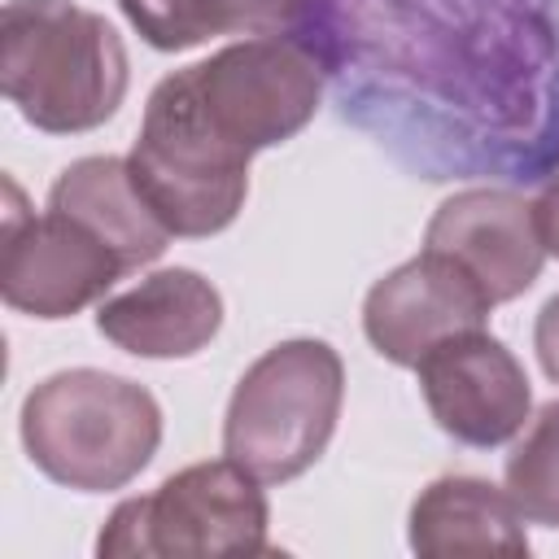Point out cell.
I'll return each instance as SVG.
<instances>
[{"instance_id":"1","label":"cell","mask_w":559,"mask_h":559,"mask_svg":"<svg viewBox=\"0 0 559 559\" xmlns=\"http://www.w3.org/2000/svg\"><path fill=\"white\" fill-rule=\"evenodd\" d=\"M122 35L79 0H9L0 13V87L48 135L109 122L127 96Z\"/></svg>"},{"instance_id":"2","label":"cell","mask_w":559,"mask_h":559,"mask_svg":"<svg viewBox=\"0 0 559 559\" xmlns=\"http://www.w3.org/2000/svg\"><path fill=\"white\" fill-rule=\"evenodd\" d=\"M26 459L57 485L79 493H114L131 485L162 445L157 397L114 371H52L22 397Z\"/></svg>"},{"instance_id":"3","label":"cell","mask_w":559,"mask_h":559,"mask_svg":"<svg viewBox=\"0 0 559 559\" xmlns=\"http://www.w3.org/2000/svg\"><path fill=\"white\" fill-rule=\"evenodd\" d=\"M249 148L227 140L197 96L192 66L166 74L144 105L127 170L170 236H214L249 197Z\"/></svg>"},{"instance_id":"4","label":"cell","mask_w":559,"mask_h":559,"mask_svg":"<svg viewBox=\"0 0 559 559\" xmlns=\"http://www.w3.org/2000/svg\"><path fill=\"white\" fill-rule=\"evenodd\" d=\"M341 402V354L319 336L280 341L236 380L223 415V454L262 485L297 480L323 459Z\"/></svg>"},{"instance_id":"5","label":"cell","mask_w":559,"mask_h":559,"mask_svg":"<svg viewBox=\"0 0 559 559\" xmlns=\"http://www.w3.org/2000/svg\"><path fill=\"white\" fill-rule=\"evenodd\" d=\"M266 528H271V507H266L262 480L223 454L166 476L144 498L118 502L96 537V555H109V559L266 555L271 550Z\"/></svg>"},{"instance_id":"6","label":"cell","mask_w":559,"mask_h":559,"mask_svg":"<svg viewBox=\"0 0 559 559\" xmlns=\"http://www.w3.org/2000/svg\"><path fill=\"white\" fill-rule=\"evenodd\" d=\"M192 79L214 127L249 153L293 140L323 100L314 52L284 35H245L197 61Z\"/></svg>"},{"instance_id":"7","label":"cell","mask_w":559,"mask_h":559,"mask_svg":"<svg viewBox=\"0 0 559 559\" xmlns=\"http://www.w3.org/2000/svg\"><path fill=\"white\" fill-rule=\"evenodd\" d=\"M4 240H0V297L31 319H70L127 275L122 258L79 218L61 210H26L13 179H4Z\"/></svg>"},{"instance_id":"8","label":"cell","mask_w":559,"mask_h":559,"mask_svg":"<svg viewBox=\"0 0 559 559\" xmlns=\"http://www.w3.org/2000/svg\"><path fill=\"white\" fill-rule=\"evenodd\" d=\"M415 376L437 428L463 445H507L533 415V384L520 358L485 328L432 345Z\"/></svg>"},{"instance_id":"9","label":"cell","mask_w":559,"mask_h":559,"mask_svg":"<svg viewBox=\"0 0 559 559\" xmlns=\"http://www.w3.org/2000/svg\"><path fill=\"white\" fill-rule=\"evenodd\" d=\"M424 249L463 271L489 306L528 293L546 262L533 227V201L507 188H463L445 197L428 218Z\"/></svg>"},{"instance_id":"10","label":"cell","mask_w":559,"mask_h":559,"mask_svg":"<svg viewBox=\"0 0 559 559\" xmlns=\"http://www.w3.org/2000/svg\"><path fill=\"white\" fill-rule=\"evenodd\" d=\"M489 310V297L463 271L419 249V258L393 266L371 284L362 301V332L384 362L415 367L432 345L485 328Z\"/></svg>"},{"instance_id":"11","label":"cell","mask_w":559,"mask_h":559,"mask_svg":"<svg viewBox=\"0 0 559 559\" xmlns=\"http://www.w3.org/2000/svg\"><path fill=\"white\" fill-rule=\"evenodd\" d=\"M223 328V293L192 266H162L96 306V332L135 358H192Z\"/></svg>"},{"instance_id":"12","label":"cell","mask_w":559,"mask_h":559,"mask_svg":"<svg viewBox=\"0 0 559 559\" xmlns=\"http://www.w3.org/2000/svg\"><path fill=\"white\" fill-rule=\"evenodd\" d=\"M411 550L424 559H485L528 555L524 515L511 493L480 476H437L419 489L406 520Z\"/></svg>"},{"instance_id":"13","label":"cell","mask_w":559,"mask_h":559,"mask_svg":"<svg viewBox=\"0 0 559 559\" xmlns=\"http://www.w3.org/2000/svg\"><path fill=\"white\" fill-rule=\"evenodd\" d=\"M48 210H61V214L79 218L83 227H92L122 258L127 271L157 262L162 249L170 245V231L140 197V188L127 170V157L105 153V157L70 162L48 188Z\"/></svg>"},{"instance_id":"14","label":"cell","mask_w":559,"mask_h":559,"mask_svg":"<svg viewBox=\"0 0 559 559\" xmlns=\"http://www.w3.org/2000/svg\"><path fill=\"white\" fill-rule=\"evenodd\" d=\"M507 493L524 524L559 528V402L528 415L515 450L507 454Z\"/></svg>"},{"instance_id":"15","label":"cell","mask_w":559,"mask_h":559,"mask_svg":"<svg viewBox=\"0 0 559 559\" xmlns=\"http://www.w3.org/2000/svg\"><path fill=\"white\" fill-rule=\"evenodd\" d=\"M118 9L140 31V39L157 52H183L210 39V26L197 0H118Z\"/></svg>"},{"instance_id":"16","label":"cell","mask_w":559,"mask_h":559,"mask_svg":"<svg viewBox=\"0 0 559 559\" xmlns=\"http://www.w3.org/2000/svg\"><path fill=\"white\" fill-rule=\"evenodd\" d=\"M201 17L210 26V39L218 35H280L297 22L306 0H197Z\"/></svg>"},{"instance_id":"17","label":"cell","mask_w":559,"mask_h":559,"mask_svg":"<svg viewBox=\"0 0 559 559\" xmlns=\"http://www.w3.org/2000/svg\"><path fill=\"white\" fill-rule=\"evenodd\" d=\"M533 349H537L542 371L559 384V293L537 310V323H533Z\"/></svg>"},{"instance_id":"18","label":"cell","mask_w":559,"mask_h":559,"mask_svg":"<svg viewBox=\"0 0 559 559\" xmlns=\"http://www.w3.org/2000/svg\"><path fill=\"white\" fill-rule=\"evenodd\" d=\"M533 227H537V240H542L546 258H559V175L537 192V201H533Z\"/></svg>"}]
</instances>
